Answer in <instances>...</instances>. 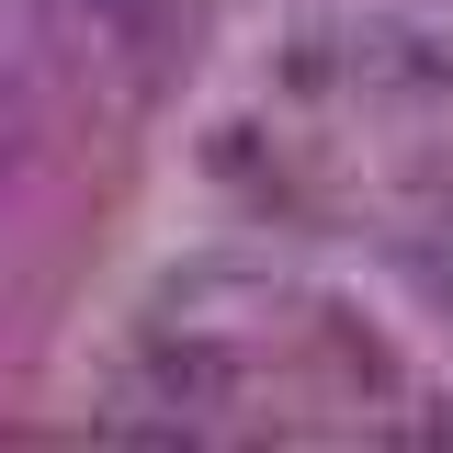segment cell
I'll return each mask as SVG.
<instances>
[{
    "label": "cell",
    "mask_w": 453,
    "mask_h": 453,
    "mask_svg": "<svg viewBox=\"0 0 453 453\" xmlns=\"http://www.w3.org/2000/svg\"><path fill=\"white\" fill-rule=\"evenodd\" d=\"M170 35H181V0H35V46L91 91H148Z\"/></svg>",
    "instance_id": "cell-1"
},
{
    "label": "cell",
    "mask_w": 453,
    "mask_h": 453,
    "mask_svg": "<svg viewBox=\"0 0 453 453\" xmlns=\"http://www.w3.org/2000/svg\"><path fill=\"white\" fill-rule=\"evenodd\" d=\"M46 148V91H35V68H0V193L35 170Z\"/></svg>",
    "instance_id": "cell-2"
}]
</instances>
